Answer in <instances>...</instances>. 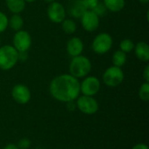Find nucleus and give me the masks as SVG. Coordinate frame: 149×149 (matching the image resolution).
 Masks as SVG:
<instances>
[{
  "mask_svg": "<svg viewBox=\"0 0 149 149\" xmlns=\"http://www.w3.org/2000/svg\"><path fill=\"white\" fill-rule=\"evenodd\" d=\"M50 93L60 102L67 103L77 100L80 93L79 79L66 73L56 76L51 81Z\"/></svg>",
  "mask_w": 149,
  "mask_h": 149,
  "instance_id": "obj_1",
  "label": "nucleus"
},
{
  "mask_svg": "<svg viewBox=\"0 0 149 149\" xmlns=\"http://www.w3.org/2000/svg\"><path fill=\"white\" fill-rule=\"evenodd\" d=\"M92 70L91 60L83 55L73 57L69 65V74L72 76L81 79L86 77Z\"/></svg>",
  "mask_w": 149,
  "mask_h": 149,
  "instance_id": "obj_2",
  "label": "nucleus"
},
{
  "mask_svg": "<svg viewBox=\"0 0 149 149\" xmlns=\"http://www.w3.org/2000/svg\"><path fill=\"white\" fill-rule=\"evenodd\" d=\"M18 61V52L12 46L5 45L0 46V69L8 71L12 69Z\"/></svg>",
  "mask_w": 149,
  "mask_h": 149,
  "instance_id": "obj_3",
  "label": "nucleus"
},
{
  "mask_svg": "<svg viewBox=\"0 0 149 149\" xmlns=\"http://www.w3.org/2000/svg\"><path fill=\"white\" fill-rule=\"evenodd\" d=\"M113 44V41L112 36L109 33L101 32L98 34L93 40L92 49L95 53L99 55H103L112 49Z\"/></svg>",
  "mask_w": 149,
  "mask_h": 149,
  "instance_id": "obj_4",
  "label": "nucleus"
},
{
  "mask_svg": "<svg viewBox=\"0 0 149 149\" xmlns=\"http://www.w3.org/2000/svg\"><path fill=\"white\" fill-rule=\"evenodd\" d=\"M103 82L109 87H116L124 80V72L120 67L112 65L108 67L103 73Z\"/></svg>",
  "mask_w": 149,
  "mask_h": 149,
  "instance_id": "obj_5",
  "label": "nucleus"
},
{
  "mask_svg": "<svg viewBox=\"0 0 149 149\" xmlns=\"http://www.w3.org/2000/svg\"><path fill=\"white\" fill-rule=\"evenodd\" d=\"M77 108L85 114L92 115L98 112L99 103L93 96H79L76 101Z\"/></svg>",
  "mask_w": 149,
  "mask_h": 149,
  "instance_id": "obj_6",
  "label": "nucleus"
},
{
  "mask_svg": "<svg viewBox=\"0 0 149 149\" xmlns=\"http://www.w3.org/2000/svg\"><path fill=\"white\" fill-rule=\"evenodd\" d=\"M17 52H28L31 46V34L24 30L16 31L13 37V45Z\"/></svg>",
  "mask_w": 149,
  "mask_h": 149,
  "instance_id": "obj_7",
  "label": "nucleus"
},
{
  "mask_svg": "<svg viewBox=\"0 0 149 149\" xmlns=\"http://www.w3.org/2000/svg\"><path fill=\"white\" fill-rule=\"evenodd\" d=\"M65 6L55 1L52 3H50L47 8V16L49 19L54 23V24H61L64 19H65Z\"/></svg>",
  "mask_w": 149,
  "mask_h": 149,
  "instance_id": "obj_8",
  "label": "nucleus"
},
{
  "mask_svg": "<svg viewBox=\"0 0 149 149\" xmlns=\"http://www.w3.org/2000/svg\"><path fill=\"white\" fill-rule=\"evenodd\" d=\"M100 90V81L95 76H88L80 83V93L86 96H94Z\"/></svg>",
  "mask_w": 149,
  "mask_h": 149,
  "instance_id": "obj_9",
  "label": "nucleus"
},
{
  "mask_svg": "<svg viewBox=\"0 0 149 149\" xmlns=\"http://www.w3.org/2000/svg\"><path fill=\"white\" fill-rule=\"evenodd\" d=\"M80 19L82 27L88 32L95 31L100 26V17H98L93 10H86Z\"/></svg>",
  "mask_w": 149,
  "mask_h": 149,
  "instance_id": "obj_10",
  "label": "nucleus"
},
{
  "mask_svg": "<svg viewBox=\"0 0 149 149\" xmlns=\"http://www.w3.org/2000/svg\"><path fill=\"white\" fill-rule=\"evenodd\" d=\"M11 96L17 103L24 105L27 104L31 100V91L26 86L23 84H17L13 86L11 90Z\"/></svg>",
  "mask_w": 149,
  "mask_h": 149,
  "instance_id": "obj_11",
  "label": "nucleus"
},
{
  "mask_svg": "<svg viewBox=\"0 0 149 149\" xmlns=\"http://www.w3.org/2000/svg\"><path fill=\"white\" fill-rule=\"evenodd\" d=\"M86 10H87L83 3V0H71L65 10V11H67V13L74 18H80Z\"/></svg>",
  "mask_w": 149,
  "mask_h": 149,
  "instance_id": "obj_12",
  "label": "nucleus"
},
{
  "mask_svg": "<svg viewBox=\"0 0 149 149\" xmlns=\"http://www.w3.org/2000/svg\"><path fill=\"white\" fill-rule=\"evenodd\" d=\"M84 50V44L83 41L78 37L71 38L66 43V51L67 53L72 57H77L81 55Z\"/></svg>",
  "mask_w": 149,
  "mask_h": 149,
  "instance_id": "obj_13",
  "label": "nucleus"
},
{
  "mask_svg": "<svg viewBox=\"0 0 149 149\" xmlns=\"http://www.w3.org/2000/svg\"><path fill=\"white\" fill-rule=\"evenodd\" d=\"M135 55L138 59H140L142 62H148L149 61V45L148 43L144 41L138 42L134 45Z\"/></svg>",
  "mask_w": 149,
  "mask_h": 149,
  "instance_id": "obj_14",
  "label": "nucleus"
},
{
  "mask_svg": "<svg viewBox=\"0 0 149 149\" xmlns=\"http://www.w3.org/2000/svg\"><path fill=\"white\" fill-rule=\"evenodd\" d=\"M5 3L8 10L13 14H19L25 8L24 0H5Z\"/></svg>",
  "mask_w": 149,
  "mask_h": 149,
  "instance_id": "obj_15",
  "label": "nucleus"
},
{
  "mask_svg": "<svg viewBox=\"0 0 149 149\" xmlns=\"http://www.w3.org/2000/svg\"><path fill=\"white\" fill-rule=\"evenodd\" d=\"M103 3L107 10L112 12H119L124 9L126 2L125 0H103Z\"/></svg>",
  "mask_w": 149,
  "mask_h": 149,
  "instance_id": "obj_16",
  "label": "nucleus"
},
{
  "mask_svg": "<svg viewBox=\"0 0 149 149\" xmlns=\"http://www.w3.org/2000/svg\"><path fill=\"white\" fill-rule=\"evenodd\" d=\"M127 53H125L124 52H122V51H120V50L116 51V52L113 53V58H112L113 65L114 66L120 67V68L127 63Z\"/></svg>",
  "mask_w": 149,
  "mask_h": 149,
  "instance_id": "obj_17",
  "label": "nucleus"
},
{
  "mask_svg": "<svg viewBox=\"0 0 149 149\" xmlns=\"http://www.w3.org/2000/svg\"><path fill=\"white\" fill-rule=\"evenodd\" d=\"M9 26L15 31L22 30L24 26V18L19 14H13L9 19Z\"/></svg>",
  "mask_w": 149,
  "mask_h": 149,
  "instance_id": "obj_18",
  "label": "nucleus"
},
{
  "mask_svg": "<svg viewBox=\"0 0 149 149\" xmlns=\"http://www.w3.org/2000/svg\"><path fill=\"white\" fill-rule=\"evenodd\" d=\"M61 25L63 31L65 32L66 34H73L77 30V24L72 19H64L63 22L61 23Z\"/></svg>",
  "mask_w": 149,
  "mask_h": 149,
  "instance_id": "obj_19",
  "label": "nucleus"
},
{
  "mask_svg": "<svg viewBox=\"0 0 149 149\" xmlns=\"http://www.w3.org/2000/svg\"><path fill=\"white\" fill-rule=\"evenodd\" d=\"M134 45H135L133 40H131L129 38H125V39L121 40L120 43V50L124 52L125 53L131 52L134 49Z\"/></svg>",
  "mask_w": 149,
  "mask_h": 149,
  "instance_id": "obj_20",
  "label": "nucleus"
},
{
  "mask_svg": "<svg viewBox=\"0 0 149 149\" xmlns=\"http://www.w3.org/2000/svg\"><path fill=\"white\" fill-rule=\"evenodd\" d=\"M139 97L142 101L149 100V82H144L139 89Z\"/></svg>",
  "mask_w": 149,
  "mask_h": 149,
  "instance_id": "obj_21",
  "label": "nucleus"
},
{
  "mask_svg": "<svg viewBox=\"0 0 149 149\" xmlns=\"http://www.w3.org/2000/svg\"><path fill=\"white\" fill-rule=\"evenodd\" d=\"M9 26V18L3 12L0 11V33L3 32Z\"/></svg>",
  "mask_w": 149,
  "mask_h": 149,
  "instance_id": "obj_22",
  "label": "nucleus"
},
{
  "mask_svg": "<svg viewBox=\"0 0 149 149\" xmlns=\"http://www.w3.org/2000/svg\"><path fill=\"white\" fill-rule=\"evenodd\" d=\"M93 11L98 16V17H103L106 15L107 10L105 6V4L103 3V2H99V3L96 5V7L93 10Z\"/></svg>",
  "mask_w": 149,
  "mask_h": 149,
  "instance_id": "obj_23",
  "label": "nucleus"
},
{
  "mask_svg": "<svg viewBox=\"0 0 149 149\" xmlns=\"http://www.w3.org/2000/svg\"><path fill=\"white\" fill-rule=\"evenodd\" d=\"M31 142L29 139L23 138L18 141L17 148H18V149H28L31 147Z\"/></svg>",
  "mask_w": 149,
  "mask_h": 149,
  "instance_id": "obj_24",
  "label": "nucleus"
},
{
  "mask_svg": "<svg viewBox=\"0 0 149 149\" xmlns=\"http://www.w3.org/2000/svg\"><path fill=\"white\" fill-rule=\"evenodd\" d=\"M100 0H83V3L86 8V10H93L96 5L99 3Z\"/></svg>",
  "mask_w": 149,
  "mask_h": 149,
  "instance_id": "obj_25",
  "label": "nucleus"
},
{
  "mask_svg": "<svg viewBox=\"0 0 149 149\" xmlns=\"http://www.w3.org/2000/svg\"><path fill=\"white\" fill-rule=\"evenodd\" d=\"M28 58L27 52H18V60L20 61H25Z\"/></svg>",
  "mask_w": 149,
  "mask_h": 149,
  "instance_id": "obj_26",
  "label": "nucleus"
},
{
  "mask_svg": "<svg viewBox=\"0 0 149 149\" xmlns=\"http://www.w3.org/2000/svg\"><path fill=\"white\" fill-rule=\"evenodd\" d=\"M142 75H143V78H144V79H145V82H149V65H146V67H145V69H144V71H143V73H142Z\"/></svg>",
  "mask_w": 149,
  "mask_h": 149,
  "instance_id": "obj_27",
  "label": "nucleus"
},
{
  "mask_svg": "<svg viewBox=\"0 0 149 149\" xmlns=\"http://www.w3.org/2000/svg\"><path fill=\"white\" fill-rule=\"evenodd\" d=\"M132 149H149L148 145L146 144H143V143H139V144H136L135 146H134V148Z\"/></svg>",
  "mask_w": 149,
  "mask_h": 149,
  "instance_id": "obj_28",
  "label": "nucleus"
},
{
  "mask_svg": "<svg viewBox=\"0 0 149 149\" xmlns=\"http://www.w3.org/2000/svg\"><path fill=\"white\" fill-rule=\"evenodd\" d=\"M3 149H18L17 146L15 145V144H8L4 147Z\"/></svg>",
  "mask_w": 149,
  "mask_h": 149,
  "instance_id": "obj_29",
  "label": "nucleus"
},
{
  "mask_svg": "<svg viewBox=\"0 0 149 149\" xmlns=\"http://www.w3.org/2000/svg\"><path fill=\"white\" fill-rule=\"evenodd\" d=\"M139 1H140V3H141L143 4H147L149 2V0H139Z\"/></svg>",
  "mask_w": 149,
  "mask_h": 149,
  "instance_id": "obj_30",
  "label": "nucleus"
},
{
  "mask_svg": "<svg viewBox=\"0 0 149 149\" xmlns=\"http://www.w3.org/2000/svg\"><path fill=\"white\" fill-rule=\"evenodd\" d=\"M24 1H25V3H34L37 0H24Z\"/></svg>",
  "mask_w": 149,
  "mask_h": 149,
  "instance_id": "obj_31",
  "label": "nucleus"
},
{
  "mask_svg": "<svg viewBox=\"0 0 149 149\" xmlns=\"http://www.w3.org/2000/svg\"><path fill=\"white\" fill-rule=\"evenodd\" d=\"M45 1L46 3H52V2H55L56 0H45Z\"/></svg>",
  "mask_w": 149,
  "mask_h": 149,
  "instance_id": "obj_32",
  "label": "nucleus"
},
{
  "mask_svg": "<svg viewBox=\"0 0 149 149\" xmlns=\"http://www.w3.org/2000/svg\"><path fill=\"white\" fill-rule=\"evenodd\" d=\"M0 46H1V38H0Z\"/></svg>",
  "mask_w": 149,
  "mask_h": 149,
  "instance_id": "obj_33",
  "label": "nucleus"
}]
</instances>
